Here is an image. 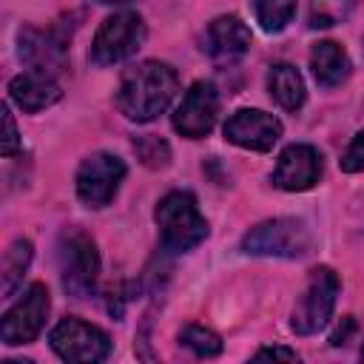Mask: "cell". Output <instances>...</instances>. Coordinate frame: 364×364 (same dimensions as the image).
<instances>
[{
    "mask_svg": "<svg viewBox=\"0 0 364 364\" xmlns=\"http://www.w3.org/2000/svg\"><path fill=\"white\" fill-rule=\"evenodd\" d=\"M179 88V77L168 63L142 60L128 65L117 85V108L131 122H154L173 100Z\"/></svg>",
    "mask_w": 364,
    "mask_h": 364,
    "instance_id": "6da1fadb",
    "label": "cell"
},
{
    "mask_svg": "<svg viewBox=\"0 0 364 364\" xmlns=\"http://www.w3.org/2000/svg\"><path fill=\"white\" fill-rule=\"evenodd\" d=\"M159 242L171 253H188L208 236V219L199 213L196 196L191 191H171L156 202L154 210Z\"/></svg>",
    "mask_w": 364,
    "mask_h": 364,
    "instance_id": "7a4b0ae2",
    "label": "cell"
},
{
    "mask_svg": "<svg viewBox=\"0 0 364 364\" xmlns=\"http://www.w3.org/2000/svg\"><path fill=\"white\" fill-rule=\"evenodd\" d=\"M57 267H60V282L68 296L85 299L94 293L97 279H100V253L97 245L88 233L80 228H68L57 239Z\"/></svg>",
    "mask_w": 364,
    "mask_h": 364,
    "instance_id": "3957f363",
    "label": "cell"
},
{
    "mask_svg": "<svg viewBox=\"0 0 364 364\" xmlns=\"http://www.w3.org/2000/svg\"><path fill=\"white\" fill-rule=\"evenodd\" d=\"M242 250L247 256L270 259H301L313 250V233L301 219L276 216L264 219L242 236Z\"/></svg>",
    "mask_w": 364,
    "mask_h": 364,
    "instance_id": "277c9868",
    "label": "cell"
},
{
    "mask_svg": "<svg viewBox=\"0 0 364 364\" xmlns=\"http://www.w3.org/2000/svg\"><path fill=\"white\" fill-rule=\"evenodd\" d=\"M338 290H341V282H338V273L333 267H327V264L313 267L307 273V284H304V290L293 307V316H290L293 333L296 336L318 333L333 316Z\"/></svg>",
    "mask_w": 364,
    "mask_h": 364,
    "instance_id": "5b68a950",
    "label": "cell"
},
{
    "mask_svg": "<svg viewBox=\"0 0 364 364\" xmlns=\"http://www.w3.org/2000/svg\"><path fill=\"white\" fill-rule=\"evenodd\" d=\"M145 20L136 11H117L105 17L91 40V63L105 68L134 57L145 43Z\"/></svg>",
    "mask_w": 364,
    "mask_h": 364,
    "instance_id": "8992f818",
    "label": "cell"
},
{
    "mask_svg": "<svg viewBox=\"0 0 364 364\" xmlns=\"http://www.w3.org/2000/svg\"><path fill=\"white\" fill-rule=\"evenodd\" d=\"M48 344L63 361H74V364H97L105 361L111 353L108 333L77 316L57 321L54 330L48 333Z\"/></svg>",
    "mask_w": 364,
    "mask_h": 364,
    "instance_id": "52a82bcc",
    "label": "cell"
},
{
    "mask_svg": "<svg viewBox=\"0 0 364 364\" xmlns=\"http://www.w3.org/2000/svg\"><path fill=\"white\" fill-rule=\"evenodd\" d=\"M51 310V299L46 284L34 282L26 287V293L6 310L3 321H0V341L6 347H20V344H31L40 330L46 327Z\"/></svg>",
    "mask_w": 364,
    "mask_h": 364,
    "instance_id": "ba28073f",
    "label": "cell"
},
{
    "mask_svg": "<svg viewBox=\"0 0 364 364\" xmlns=\"http://www.w3.org/2000/svg\"><path fill=\"white\" fill-rule=\"evenodd\" d=\"M125 179V162L117 154L97 151L85 156L77 168V196L85 208H105L117 196Z\"/></svg>",
    "mask_w": 364,
    "mask_h": 364,
    "instance_id": "9c48e42d",
    "label": "cell"
},
{
    "mask_svg": "<svg viewBox=\"0 0 364 364\" xmlns=\"http://www.w3.org/2000/svg\"><path fill=\"white\" fill-rule=\"evenodd\" d=\"M216 114H219V94H216V85L213 82H193L185 97L179 100L173 117H171V125L176 134L188 136V139H202L213 131L216 125Z\"/></svg>",
    "mask_w": 364,
    "mask_h": 364,
    "instance_id": "30bf717a",
    "label": "cell"
},
{
    "mask_svg": "<svg viewBox=\"0 0 364 364\" xmlns=\"http://www.w3.org/2000/svg\"><path fill=\"white\" fill-rule=\"evenodd\" d=\"M225 139L230 145H239L245 151H270L279 139H282V122L267 114V111H259V108H239L233 111L228 119H225V128H222Z\"/></svg>",
    "mask_w": 364,
    "mask_h": 364,
    "instance_id": "8fae6325",
    "label": "cell"
},
{
    "mask_svg": "<svg viewBox=\"0 0 364 364\" xmlns=\"http://www.w3.org/2000/svg\"><path fill=\"white\" fill-rule=\"evenodd\" d=\"M321 171H324L321 151L307 142H293L279 154L270 182L282 191L299 193V191H310L321 179Z\"/></svg>",
    "mask_w": 364,
    "mask_h": 364,
    "instance_id": "7c38bea8",
    "label": "cell"
},
{
    "mask_svg": "<svg viewBox=\"0 0 364 364\" xmlns=\"http://www.w3.org/2000/svg\"><path fill=\"white\" fill-rule=\"evenodd\" d=\"M17 54L28 68H40V71H57L65 63L68 54V37L60 28H34L26 26L17 34Z\"/></svg>",
    "mask_w": 364,
    "mask_h": 364,
    "instance_id": "4fadbf2b",
    "label": "cell"
},
{
    "mask_svg": "<svg viewBox=\"0 0 364 364\" xmlns=\"http://www.w3.org/2000/svg\"><path fill=\"white\" fill-rule=\"evenodd\" d=\"M250 28L236 14H222L208 23L202 37V51L216 63H236L250 51Z\"/></svg>",
    "mask_w": 364,
    "mask_h": 364,
    "instance_id": "5bb4252c",
    "label": "cell"
},
{
    "mask_svg": "<svg viewBox=\"0 0 364 364\" xmlns=\"http://www.w3.org/2000/svg\"><path fill=\"white\" fill-rule=\"evenodd\" d=\"M60 85L57 80L48 74V71H40V68H28L23 74H17L11 82H9V97L17 108H23L26 114H37V111H46L48 105H54L60 100Z\"/></svg>",
    "mask_w": 364,
    "mask_h": 364,
    "instance_id": "9a60e30c",
    "label": "cell"
},
{
    "mask_svg": "<svg viewBox=\"0 0 364 364\" xmlns=\"http://www.w3.org/2000/svg\"><path fill=\"white\" fill-rule=\"evenodd\" d=\"M350 68H353V63H350L347 51L338 43L321 40V43L313 46V51H310V71H313L318 85H324V88L341 85L350 77Z\"/></svg>",
    "mask_w": 364,
    "mask_h": 364,
    "instance_id": "2e32d148",
    "label": "cell"
},
{
    "mask_svg": "<svg viewBox=\"0 0 364 364\" xmlns=\"http://www.w3.org/2000/svg\"><path fill=\"white\" fill-rule=\"evenodd\" d=\"M267 91L284 111H299L304 105V80L290 63H279L267 71Z\"/></svg>",
    "mask_w": 364,
    "mask_h": 364,
    "instance_id": "e0dca14e",
    "label": "cell"
},
{
    "mask_svg": "<svg viewBox=\"0 0 364 364\" xmlns=\"http://www.w3.org/2000/svg\"><path fill=\"white\" fill-rule=\"evenodd\" d=\"M31 242L28 239H14L11 247L3 256V296H11L17 290V284L23 282L28 264H31Z\"/></svg>",
    "mask_w": 364,
    "mask_h": 364,
    "instance_id": "ac0fdd59",
    "label": "cell"
},
{
    "mask_svg": "<svg viewBox=\"0 0 364 364\" xmlns=\"http://www.w3.org/2000/svg\"><path fill=\"white\" fill-rule=\"evenodd\" d=\"M296 3H299V0H256V3H253L256 23L262 26V31L279 34V31L287 28V23L293 20Z\"/></svg>",
    "mask_w": 364,
    "mask_h": 364,
    "instance_id": "d6986e66",
    "label": "cell"
},
{
    "mask_svg": "<svg viewBox=\"0 0 364 364\" xmlns=\"http://www.w3.org/2000/svg\"><path fill=\"white\" fill-rule=\"evenodd\" d=\"M179 341H182L193 355H199V358H213V355L222 353V338H219V333H213V330L205 327V324H185V327L179 330Z\"/></svg>",
    "mask_w": 364,
    "mask_h": 364,
    "instance_id": "ffe728a7",
    "label": "cell"
},
{
    "mask_svg": "<svg viewBox=\"0 0 364 364\" xmlns=\"http://www.w3.org/2000/svg\"><path fill=\"white\" fill-rule=\"evenodd\" d=\"M353 6H355V0H310L307 23H310V28H330V26L347 20Z\"/></svg>",
    "mask_w": 364,
    "mask_h": 364,
    "instance_id": "44dd1931",
    "label": "cell"
},
{
    "mask_svg": "<svg viewBox=\"0 0 364 364\" xmlns=\"http://www.w3.org/2000/svg\"><path fill=\"white\" fill-rule=\"evenodd\" d=\"M134 151H136V156L142 159V165H148V168H165L168 159H171L168 142H165L162 136H156V134H142V136H136V139H134Z\"/></svg>",
    "mask_w": 364,
    "mask_h": 364,
    "instance_id": "7402d4cb",
    "label": "cell"
},
{
    "mask_svg": "<svg viewBox=\"0 0 364 364\" xmlns=\"http://www.w3.org/2000/svg\"><path fill=\"white\" fill-rule=\"evenodd\" d=\"M344 173H364V131H358L338 159Z\"/></svg>",
    "mask_w": 364,
    "mask_h": 364,
    "instance_id": "603a6c76",
    "label": "cell"
},
{
    "mask_svg": "<svg viewBox=\"0 0 364 364\" xmlns=\"http://www.w3.org/2000/svg\"><path fill=\"white\" fill-rule=\"evenodd\" d=\"M0 151H3V156L20 154V136H17V125H14V117H11L9 105H3V142H0Z\"/></svg>",
    "mask_w": 364,
    "mask_h": 364,
    "instance_id": "cb8c5ba5",
    "label": "cell"
},
{
    "mask_svg": "<svg viewBox=\"0 0 364 364\" xmlns=\"http://www.w3.org/2000/svg\"><path fill=\"white\" fill-rule=\"evenodd\" d=\"M353 333H355V318H353V316H344V318H341V324L330 333V344H333V347H341V344H347V341H350V336H353Z\"/></svg>",
    "mask_w": 364,
    "mask_h": 364,
    "instance_id": "d4e9b609",
    "label": "cell"
},
{
    "mask_svg": "<svg viewBox=\"0 0 364 364\" xmlns=\"http://www.w3.org/2000/svg\"><path fill=\"white\" fill-rule=\"evenodd\" d=\"M253 358H273V361H299V355H296V350H287V347H262Z\"/></svg>",
    "mask_w": 364,
    "mask_h": 364,
    "instance_id": "484cf974",
    "label": "cell"
},
{
    "mask_svg": "<svg viewBox=\"0 0 364 364\" xmlns=\"http://www.w3.org/2000/svg\"><path fill=\"white\" fill-rule=\"evenodd\" d=\"M100 3H105V6H125V3H134V0H100Z\"/></svg>",
    "mask_w": 364,
    "mask_h": 364,
    "instance_id": "4316f807",
    "label": "cell"
},
{
    "mask_svg": "<svg viewBox=\"0 0 364 364\" xmlns=\"http://www.w3.org/2000/svg\"><path fill=\"white\" fill-rule=\"evenodd\" d=\"M361 358H364V347H361Z\"/></svg>",
    "mask_w": 364,
    "mask_h": 364,
    "instance_id": "83f0119b",
    "label": "cell"
}]
</instances>
